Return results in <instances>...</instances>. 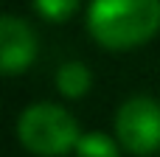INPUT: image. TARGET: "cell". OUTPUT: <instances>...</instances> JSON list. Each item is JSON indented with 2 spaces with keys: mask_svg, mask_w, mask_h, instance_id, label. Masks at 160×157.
Masks as SVG:
<instances>
[{
  "mask_svg": "<svg viewBox=\"0 0 160 157\" xmlns=\"http://www.w3.org/2000/svg\"><path fill=\"white\" fill-rule=\"evenodd\" d=\"M76 157H118V143L104 132H84L76 143Z\"/></svg>",
  "mask_w": 160,
  "mask_h": 157,
  "instance_id": "cell-6",
  "label": "cell"
},
{
  "mask_svg": "<svg viewBox=\"0 0 160 157\" xmlns=\"http://www.w3.org/2000/svg\"><path fill=\"white\" fill-rule=\"evenodd\" d=\"M115 140L129 155H155L160 149V101L149 96L127 98L115 112Z\"/></svg>",
  "mask_w": 160,
  "mask_h": 157,
  "instance_id": "cell-3",
  "label": "cell"
},
{
  "mask_svg": "<svg viewBox=\"0 0 160 157\" xmlns=\"http://www.w3.org/2000/svg\"><path fill=\"white\" fill-rule=\"evenodd\" d=\"M160 31V0H93L87 34L107 51H132Z\"/></svg>",
  "mask_w": 160,
  "mask_h": 157,
  "instance_id": "cell-1",
  "label": "cell"
},
{
  "mask_svg": "<svg viewBox=\"0 0 160 157\" xmlns=\"http://www.w3.org/2000/svg\"><path fill=\"white\" fill-rule=\"evenodd\" d=\"M82 132L76 118L51 101H37L25 107L17 118V140L25 152L37 157H62L70 149L76 152Z\"/></svg>",
  "mask_w": 160,
  "mask_h": 157,
  "instance_id": "cell-2",
  "label": "cell"
},
{
  "mask_svg": "<svg viewBox=\"0 0 160 157\" xmlns=\"http://www.w3.org/2000/svg\"><path fill=\"white\" fill-rule=\"evenodd\" d=\"M37 59V34L34 28L14 14L0 17V65L6 76L25 73Z\"/></svg>",
  "mask_w": 160,
  "mask_h": 157,
  "instance_id": "cell-4",
  "label": "cell"
},
{
  "mask_svg": "<svg viewBox=\"0 0 160 157\" xmlns=\"http://www.w3.org/2000/svg\"><path fill=\"white\" fill-rule=\"evenodd\" d=\"M93 87V73L87 70L84 62H65L56 70V90L65 98H84Z\"/></svg>",
  "mask_w": 160,
  "mask_h": 157,
  "instance_id": "cell-5",
  "label": "cell"
},
{
  "mask_svg": "<svg viewBox=\"0 0 160 157\" xmlns=\"http://www.w3.org/2000/svg\"><path fill=\"white\" fill-rule=\"evenodd\" d=\"M31 3H34L37 14L48 22H65L79 8V0H31Z\"/></svg>",
  "mask_w": 160,
  "mask_h": 157,
  "instance_id": "cell-7",
  "label": "cell"
}]
</instances>
